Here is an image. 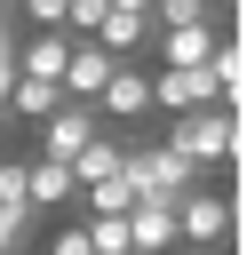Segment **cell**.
Returning a JSON list of instances; mask_svg holds the SVG:
<instances>
[{
    "label": "cell",
    "instance_id": "obj_1",
    "mask_svg": "<svg viewBox=\"0 0 247 255\" xmlns=\"http://www.w3.org/2000/svg\"><path fill=\"white\" fill-rule=\"evenodd\" d=\"M167 143L207 175V167H239V112L231 104H191V112H167Z\"/></svg>",
    "mask_w": 247,
    "mask_h": 255
},
{
    "label": "cell",
    "instance_id": "obj_2",
    "mask_svg": "<svg viewBox=\"0 0 247 255\" xmlns=\"http://www.w3.org/2000/svg\"><path fill=\"white\" fill-rule=\"evenodd\" d=\"M96 112H104V128H135V120L151 112V72H143V56H120V64L104 72Z\"/></svg>",
    "mask_w": 247,
    "mask_h": 255
},
{
    "label": "cell",
    "instance_id": "obj_3",
    "mask_svg": "<svg viewBox=\"0 0 247 255\" xmlns=\"http://www.w3.org/2000/svg\"><path fill=\"white\" fill-rule=\"evenodd\" d=\"M175 239H191V247H207V255H215V247L231 239V199H223V191H207V183H191V191L175 199Z\"/></svg>",
    "mask_w": 247,
    "mask_h": 255
},
{
    "label": "cell",
    "instance_id": "obj_4",
    "mask_svg": "<svg viewBox=\"0 0 247 255\" xmlns=\"http://www.w3.org/2000/svg\"><path fill=\"white\" fill-rule=\"evenodd\" d=\"M191 104H223L207 64H159L151 72V112H191Z\"/></svg>",
    "mask_w": 247,
    "mask_h": 255
},
{
    "label": "cell",
    "instance_id": "obj_5",
    "mask_svg": "<svg viewBox=\"0 0 247 255\" xmlns=\"http://www.w3.org/2000/svg\"><path fill=\"white\" fill-rule=\"evenodd\" d=\"M32 128H40V151H48V159H72V151L104 128V112H96V104H80V96H64V104H56L48 120H32Z\"/></svg>",
    "mask_w": 247,
    "mask_h": 255
},
{
    "label": "cell",
    "instance_id": "obj_6",
    "mask_svg": "<svg viewBox=\"0 0 247 255\" xmlns=\"http://www.w3.org/2000/svg\"><path fill=\"white\" fill-rule=\"evenodd\" d=\"M127 247H135V255H167V247H175V199H167V191H135V207H127Z\"/></svg>",
    "mask_w": 247,
    "mask_h": 255
},
{
    "label": "cell",
    "instance_id": "obj_7",
    "mask_svg": "<svg viewBox=\"0 0 247 255\" xmlns=\"http://www.w3.org/2000/svg\"><path fill=\"white\" fill-rule=\"evenodd\" d=\"M239 24V16H231ZM223 16H199V24H167V32H151V48H159V64H207V48L231 32Z\"/></svg>",
    "mask_w": 247,
    "mask_h": 255
},
{
    "label": "cell",
    "instance_id": "obj_8",
    "mask_svg": "<svg viewBox=\"0 0 247 255\" xmlns=\"http://www.w3.org/2000/svg\"><path fill=\"white\" fill-rule=\"evenodd\" d=\"M72 191H80V183H72V167H64V159H48V151H40V159H24V199H32V215L64 207Z\"/></svg>",
    "mask_w": 247,
    "mask_h": 255
},
{
    "label": "cell",
    "instance_id": "obj_9",
    "mask_svg": "<svg viewBox=\"0 0 247 255\" xmlns=\"http://www.w3.org/2000/svg\"><path fill=\"white\" fill-rule=\"evenodd\" d=\"M120 151H127V143H120L112 128H96V135H88V143H80V151H72L64 167H72V183L88 191V183H104V175H120Z\"/></svg>",
    "mask_w": 247,
    "mask_h": 255
},
{
    "label": "cell",
    "instance_id": "obj_10",
    "mask_svg": "<svg viewBox=\"0 0 247 255\" xmlns=\"http://www.w3.org/2000/svg\"><path fill=\"white\" fill-rule=\"evenodd\" d=\"M96 40H104L112 56H143V48H151V16H127V8H104V16H96Z\"/></svg>",
    "mask_w": 247,
    "mask_h": 255
},
{
    "label": "cell",
    "instance_id": "obj_11",
    "mask_svg": "<svg viewBox=\"0 0 247 255\" xmlns=\"http://www.w3.org/2000/svg\"><path fill=\"white\" fill-rule=\"evenodd\" d=\"M207 72H215V96H223V104L239 112V88H247V56H239V24H231V32L215 40V48H207Z\"/></svg>",
    "mask_w": 247,
    "mask_h": 255
},
{
    "label": "cell",
    "instance_id": "obj_12",
    "mask_svg": "<svg viewBox=\"0 0 247 255\" xmlns=\"http://www.w3.org/2000/svg\"><path fill=\"white\" fill-rule=\"evenodd\" d=\"M56 104H64V88H56V80H40V72H16V88H8V104H0V112H8V120H48Z\"/></svg>",
    "mask_w": 247,
    "mask_h": 255
},
{
    "label": "cell",
    "instance_id": "obj_13",
    "mask_svg": "<svg viewBox=\"0 0 247 255\" xmlns=\"http://www.w3.org/2000/svg\"><path fill=\"white\" fill-rule=\"evenodd\" d=\"M64 48H72V32H24V40H16V72L56 80V72H64Z\"/></svg>",
    "mask_w": 247,
    "mask_h": 255
},
{
    "label": "cell",
    "instance_id": "obj_14",
    "mask_svg": "<svg viewBox=\"0 0 247 255\" xmlns=\"http://www.w3.org/2000/svg\"><path fill=\"white\" fill-rule=\"evenodd\" d=\"M80 199H88V215H127V207H135V183H127V175H104V183H88Z\"/></svg>",
    "mask_w": 247,
    "mask_h": 255
},
{
    "label": "cell",
    "instance_id": "obj_15",
    "mask_svg": "<svg viewBox=\"0 0 247 255\" xmlns=\"http://www.w3.org/2000/svg\"><path fill=\"white\" fill-rule=\"evenodd\" d=\"M32 231H40V215H32V207H0V255L32 247Z\"/></svg>",
    "mask_w": 247,
    "mask_h": 255
},
{
    "label": "cell",
    "instance_id": "obj_16",
    "mask_svg": "<svg viewBox=\"0 0 247 255\" xmlns=\"http://www.w3.org/2000/svg\"><path fill=\"white\" fill-rule=\"evenodd\" d=\"M96 16H104V0H64V32H96Z\"/></svg>",
    "mask_w": 247,
    "mask_h": 255
},
{
    "label": "cell",
    "instance_id": "obj_17",
    "mask_svg": "<svg viewBox=\"0 0 247 255\" xmlns=\"http://www.w3.org/2000/svg\"><path fill=\"white\" fill-rule=\"evenodd\" d=\"M48 255H88V223H72V231H56V239H48Z\"/></svg>",
    "mask_w": 247,
    "mask_h": 255
},
{
    "label": "cell",
    "instance_id": "obj_18",
    "mask_svg": "<svg viewBox=\"0 0 247 255\" xmlns=\"http://www.w3.org/2000/svg\"><path fill=\"white\" fill-rule=\"evenodd\" d=\"M16 40H24V24H16V16H0V56H16Z\"/></svg>",
    "mask_w": 247,
    "mask_h": 255
},
{
    "label": "cell",
    "instance_id": "obj_19",
    "mask_svg": "<svg viewBox=\"0 0 247 255\" xmlns=\"http://www.w3.org/2000/svg\"><path fill=\"white\" fill-rule=\"evenodd\" d=\"M8 88H16V56H0V104H8Z\"/></svg>",
    "mask_w": 247,
    "mask_h": 255
},
{
    "label": "cell",
    "instance_id": "obj_20",
    "mask_svg": "<svg viewBox=\"0 0 247 255\" xmlns=\"http://www.w3.org/2000/svg\"><path fill=\"white\" fill-rule=\"evenodd\" d=\"M104 8H127V16H143V8H151V0H104Z\"/></svg>",
    "mask_w": 247,
    "mask_h": 255
},
{
    "label": "cell",
    "instance_id": "obj_21",
    "mask_svg": "<svg viewBox=\"0 0 247 255\" xmlns=\"http://www.w3.org/2000/svg\"><path fill=\"white\" fill-rule=\"evenodd\" d=\"M207 8H215V16H239V0H207Z\"/></svg>",
    "mask_w": 247,
    "mask_h": 255
},
{
    "label": "cell",
    "instance_id": "obj_22",
    "mask_svg": "<svg viewBox=\"0 0 247 255\" xmlns=\"http://www.w3.org/2000/svg\"><path fill=\"white\" fill-rule=\"evenodd\" d=\"M0 16H16V0H0Z\"/></svg>",
    "mask_w": 247,
    "mask_h": 255
},
{
    "label": "cell",
    "instance_id": "obj_23",
    "mask_svg": "<svg viewBox=\"0 0 247 255\" xmlns=\"http://www.w3.org/2000/svg\"><path fill=\"white\" fill-rule=\"evenodd\" d=\"M0 135H8V112H0Z\"/></svg>",
    "mask_w": 247,
    "mask_h": 255
},
{
    "label": "cell",
    "instance_id": "obj_24",
    "mask_svg": "<svg viewBox=\"0 0 247 255\" xmlns=\"http://www.w3.org/2000/svg\"><path fill=\"white\" fill-rule=\"evenodd\" d=\"M88 255H104V247H88Z\"/></svg>",
    "mask_w": 247,
    "mask_h": 255
},
{
    "label": "cell",
    "instance_id": "obj_25",
    "mask_svg": "<svg viewBox=\"0 0 247 255\" xmlns=\"http://www.w3.org/2000/svg\"><path fill=\"white\" fill-rule=\"evenodd\" d=\"M16 255H32V247H16Z\"/></svg>",
    "mask_w": 247,
    "mask_h": 255
}]
</instances>
